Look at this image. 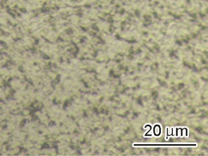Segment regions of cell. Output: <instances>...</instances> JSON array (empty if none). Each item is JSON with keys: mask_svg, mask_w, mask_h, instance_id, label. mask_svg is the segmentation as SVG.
I'll return each instance as SVG.
<instances>
[{"mask_svg": "<svg viewBox=\"0 0 208 156\" xmlns=\"http://www.w3.org/2000/svg\"><path fill=\"white\" fill-rule=\"evenodd\" d=\"M194 144H134V146H195Z\"/></svg>", "mask_w": 208, "mask_h": 156, "instance_id": "6da1fadb", "label": "cell"}]
</instances>
